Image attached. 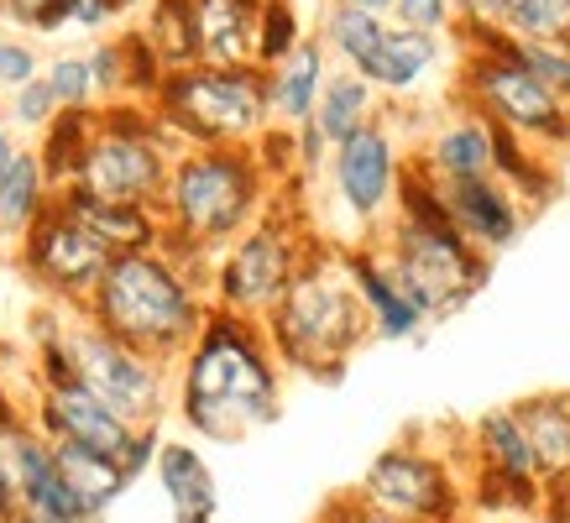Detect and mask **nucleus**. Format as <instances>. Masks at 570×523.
Here are the masks:
<instances>
[{
	"label": "nucleus",
	"instance_id": "nucleus-1",
	"mask_svg": "<svg viewBox=\"0 0 570 523\" xmlns=\"http://www.w3.org/2000/svg\"><path fill=\"white\" fill-rule=\"evenodd\" d=\"M174 414L194 440L242 445L283 414V366L262 325L209 309L174 366Z\"/></svg>",
	"mask_w": 570,
	"mask_h": 523
},
{
	"label": "nucleus",
	"instance_id": "nucleus-2",
	"mask_svg": "<svg viewBox=\"0 0 570 523\" xmlns=\"http://www.w3.org/2000/svg\"><path fill=\"white\" fill-rule=\"evenodd\" d=\"M377 251L387 262V273L397 278V288L409 294V304L424 314V325L455 319L492 278V257L471 251L450 230L434 178L419 174L414 162L397 178V205L393 220L377 230Z\"/></svg>",
	"mask_w": 570,
	"mask_h": 523
},
{
	"label": "nucleus",
	"instance_id": "nucleus-3",
	"mask_svg": "<svg viewBox=\"0 0 570 523\" xmlns=\"http://www.w3.org/2000/svg\"><path fill=\"white\" fill-rule=\"evenodd\" d=\"M262 335H267L283 377H314V383L346 377L351 356L372 341V330H366V314L351 294L341 246L314 236L294 283L277 298V309L262 319Z\"/></svg>",
	"mask_w": 570,
	"mask_h": 523
},
{
	"label": "nucleus",
	"instance_id": "nucleus-4",
	"mask_svg": "<svg viewBox=\"0 0 570 523\" xmlns=\"http://www.w3.org/2000/svg\"><path fill=\"white\" fill-rule=\"evenodd\" d=\"M209 314L205 283L184 273L163 246L153 251H121L110 257L105 278L85 298V319L116 335L121 346L141 351L163 366H178Z\"/></svg>",
	"mask_w": 570,
	"mask_h": 523
},
{
	"label": "nucleus",
	"instance_id": "nucleus-5",
	"mask_svg": "<svg viewBox=\"0 0 570 523\" xmlns=\"http://www.w3.org/2000/svg\"><path fill=\"white\" fill-rule=\"evenodd\" d=\"M277 189L257 168L252 147H189L174 157L163 199H157V220L163 236L220 257L242 230H252L273 209Z\"/></svg>",
	"mask_w": 570,
	"mask_h": 523
},
{
	"label": "nucleus",
	"instance_id": "nucleus-6",
	"mask_svg": "<svg viewBox=\"0 0 570 523\" xmlns=\"http://www.w3.org/2000/svg\"><path fill=\"white\" fill-rule=\"evenodd\" d=\"M37 335H48L52 346L63 351V366H69L73 383L85 393H95L131 430H153V424H163L174 414V366L121 346L116 335L89 325L85 309H58L52 304L42 314V330Z\"/></svg>",
	"mask_w": 570,
	"mask_h": 523
},
{
	"label": "nucleus",
	"instance_id": "nucleus-7",
	"mask_svg": "<svg viewBox=\"0 0 570 523\" xmlns=\"http://www.w3.org/2000/svg\"><path fill=\"white\" fill-rule=\"evenodd\" d=\"M455 105L476 110L487 126H498L539 157H570V105H560L529 69H519L502 52L498 32L461 37V63H455Z\"/></svg>",
	"mask_w": 570,
	"mask_h": 523
},
{
	"label": "nucleus",
	"instance_id": "nucleus-8",
	"mask_svg": "<svg viewBox=\"0 0 570 523\" xmlns=\"http://www.w3.org/2000/svg\"><path fill=\"white\" fill-rule=\"evenodd\" d=\"M163 131L189 147H252L273 126L267 110V69H174L153 95Z\"/></svg>",
	"mask_w": 570,
	"mask_h": 523
},
{
	"label": "nucleus",
	"instance_id": "nucleus-9",
	"mask_svg": "<svg viewBox=\"0 0 570 523\" xmlns=\"http://www.w3.org/2000/svg\"><path fill=\"white\" fill-rule=\"evenodd\" d=\"M314 246V230L304 226V215L294 205H283V194L273 199V209L262 215L252 230H242L236 241L225 246L220 257L209 262V309L236 314L262 325L277 309L283 288L294 283L298 262Z\"/></svg>",
	"mask_w": 570,
	"mask_h": 523
},
{
	"label": "nucleus",
	"instance_id": "nucleus-10",
	"mask_svg": "<svg viewBox=\"0 0 570 523\" xmlns=\"http://www.w3.org/2000/svg\"><path fill=\"white\" fill-rule=\"evenodd\" d=\"M174 157H178V141L163 131L153 105H137V100L100 105L95 141H89V152L69 189H85L95 199H110V205L157 209Z\"/></svg>",
	"mask_w": 570,
	"mask_h": 523
},
{
	"label": "nucleus",
	"instance_id": "nucleus-11",
	"mask_svg": "<svg viewBox=\"0 0 570 523\" xmlns=\"http://www.w3.org/2000/svg\"><path fill=\"white\" fill-rule=\"evenodd\" d=\"M351 497L393 523H471L466 471L455 455L424 451L414 440H393L372 455Z\"/></svg>",
	"mask_w": 570,
	"mask_h": 523
},
{
	"label": "nucleus",
	"instance_id": "nucleus-12",
	"mask_svg": "<svg viewBox=\"0 0 570 523\" xmlns=\"http://www.w3.org/2000/svg\"><path fill=\"white\" fill-rule=\"evenodd\" d=\"M403 168H409V152H403V141H397L387 116L362 126V131L346 137L341 147H330V162H325L330 199L346 215V230H341L335 246L377 241V230L393 220Z\"/></svg>",
	"mask_w": 570,
	"mask_h": 523
},
{
	"label": "nucleus",
	"instance_id": "nucleus-13",
	"mask_svg": "<svg viewBox=\"0 0 570 523\" xmlns=\"http://www.w3.org/2000/svg\"><path fill=\"white\" fill-rule=\"evenodd\" d=\"M17 267L27 273V283H32L48 304H58V309H85V298L95 294V283H100L105 267H110V251H105L73 215H63L58 199H52L32 220V230L17 241Z\"/></svg>",
	"mask_w": 570,
	"mask_h": 523
},
{
	"label": "nucleus",
	"instance_id": "nucleus-14",
	"mask_svg": "<svg viewBox=\"0 0 570 523\" xmlns=\"http://www.w3.org/2000/svg\"><path fill=\"white\" fill-rule=\"evenodd\" d=\"M440 189V209H445L450 230L482 251V257H498L523 236L529 215L513 194L502 189L498 178H466V184H434Z\"/></svg>",
	"mask_w": 570,
	"mask_h": 523
},
{
	"label": "nucleus",
	"instance_id": "nucleus-15",
	"mask_svg": "<svg viewBox=\"0 0 570 523\" xmlns=\"http://www.w3.org/2000/svg\"><path fill=\"white\" fill-rule=\"evenodd\" d=\"M341 262H346V278H351V294L362 304L366 314V330L372 341H419V335L430 330L424 325V314L409 304V294L397 288V278L387 273V262H382L377 241H362V246H341Z\"/></svg>",
	"mask_w": 570,
	"mask_h": 523
},
{
	"label": "nucleus",
	"instance_id": "nucleus-16",
	"mask_svg": "<svg viewBox=\"0 0 570 523\" xmlns=\"http://www.w3.org/2000/svg\"><path fill=\"white\" fill-rule=\"evenodd\" d=\"M508 408H513L523 440L534 451L539 482H544V507L560 503V497L570 503V393H529V398L508 403Z\"/></svg>",
	"mask_w": 570,
	"mask_h": 523
},
{
	"label": "nucleus",
	"instance_id": "nucleus-17",
	"mask_svg": "<svg viewBox=\"0 0 570 523\" xmlns=\"http://www.w3.org/2000/svg\"><path fill=\"white\" fill-rule=\"evenodd\" d=\"M419 174H430L434 184H466V178H492V126L466 110V105H455V116L440 121L424 137L414 157Z\"/></svg>",
	"mask_w": 570,
	"mask_h": 523
},
{
	"label": "nucleus",
	"instance_id": "nucleus-18",
	"mask_svg": "<svg viewBox=\"0 0 570 523\" xmlns=\"http://www.w3.org/2000/svg\"><path fill=\"white\" fill-rule=\"evenodd\" d=\"M157 487L174 507V523H215L220 519V482L209 471L205 451L194 440H163L157 445Z\"/></svg>",
	"mask_w": 570,
	"mask_h": 523
},
{
	"label": "nucleus",
	"instance_id": "nucleus-19",
	"mask_svg": "<svg viewBox=\"0 0 570 523\" xmlns=\"http://www.w3.org/2000/svg\"><path fill=\"white\" fill-rule=\"evenodd\" d=\"M262 0H194V42L205 69H257Z\"/></svg>",
	"mask_w": 570,
	"mask_h": 523
},
{
	"label": "nucleus",
	"instance_id": "nucleus-20",
	"mask_svg": "<svg viewBox=\"0 0 570 523\" xmlns=\"http://www.w3.org/2000/svg\"><path fill=\"white\" fill-rule=\"evenodd\" d=\"M52 199H58V209L73 215L110 257H121V251H153V246L163 241V220H157V209H147V205H110V199H95V194H85V189H58Z\"/></svg>",
	"mask_w": 570,
	"mask_h": 523
},
{
	"label": "nucleus",
	"instance_id": "nucleus-21",
	"mask_svg": "<svg viewBox=\"0 0 570 523\" xmlns=\"http://www.w3.org/2000/svg\"><path fill=\"white\" fill-rule=\"evenodd\" d=\"M440 52H445V37H430V32L403 27V21H387L377 52H372V63H366L356 79H366L377 95L403 100V95L424 89V79H430L434 63H440Z\"/></svg>",
	"mask_w": 570,
	"mask_h": 523
},
{
	"label": "nucleus",
	"instance_id": "nucleus-22",
	"mask_svg": "<svg viewBox=\"0 0 570 523\" xmlns=\"http://www.w3.org/2000/svg\"><path fill=\"white\" fill-rule=\"evenodd\" d=\"M325 79H330V52H325V42L309 32L283 63L267 69V110H273V126H288V131L309 126Z\"/></svg>",
	"mask_w": 570,
	"mask_h": 523
},
{
	"label": "nucleus",
	"instance_id": "nucleus-23",
	"mask_svg": "<svg viewBox=\"0 0 570 523\" xmlns=\"http://www.w3.org/2000/svg\"><path fill=\"white\" fill-rule=\"evenodd\" d=\"M492 178H498L502 189L513 194L523 205V215H534V209H550L566 189V174H560V162L550 157H539L534 147H523L519 137H508L492 126Z\"/></svg>",
	"mask_w": 570,
	"mask_h": 523
},
{
	"label": "nucleus",
	"instance_id": "nucleus-24",
	"mask_svg": "<svg viewBox=\"0 0 570 523\" xmlns=\"http://www.w3.org/2000/svg\"><path fill=\"white\" fill-rule=\"evenodd\" d=\"M52 466H58L63 487H69V497L79 503V513H85L89 523H100L105 513L131 492L121 461H110V455H100V451H85V445H52Z\"/></svg>",
	"mask_w": 570,
	"mask_h": 523
},
{
	"label": "nucleus",
	"instance_id": "nucleus-25",
	"mask_svg": "<svg viewBox=\"0 0 570 523\" xmlns=\"http://www.w3.org/2000/svg\"><path fill=\"white\" fill-rule=\"evenodd\" d=\"M377 100H382V95L366 85V79H356L351 69H341V73H330L325 89H320L309 126L325 137V147H341L346 137H356L362 126H372L382 116Z\"/></svg>",
	"mask_w": 570,
	"mask_h": 523
},
{
	"label": "nucleus",
	"instance_id": "nucleus-26",
	"mask_svg": "<svg viewBox=\"0 0 570 523\" xmlns=\"http://www.w3.org/2000/svg\"><path fill=\"white\" fill-rule=\"evenodd\" d=\"M95 126H100V110H58L42 131H37V162H42V178L48 189H69L79 162H85L89 141H95Z\"/></svg>",
	"mask_w": 570,
	"mask_h": 523
},
{
	"label": "nucleus",
	"instance_id": "nucleus-27",
	"mask_svg": "<svg viewBox=\"0 0 570 523\" xmlns=\"http://www.w3.org/2000/svg\"><path fill=\"white\" fill-rule=\"evenodd\" d=\"M48 205H52V189H48V178H42V162H37L32 147H21L11 157V168L0 174V236L17 246Z\"/></svg>",
	"mask_w": 570,
	"mask_h": 523
},
{
	"label": "nucleus",
	"instance_id": "nucleus-28",
	"mask_svg": "<svg viewBox=\"0 0 570 523\" xmlns=\"http://www.w3.org/2000/svg\"><path fill=\"white\" fill-rule=\"evenodd\" d=\"M141 42L157 52V63L174 69H194L199 63V42H194V0H147L141 17Z\"/></svg>",
	"mask_w": 570,
	"mask_h": 523
},
{
	"label": "nucleus",
	"instance_id": "nucleus-29",
	"mask_svg": "<svg viewBox=\"0 0 570 523\" xmlns=\"http://www.w3.org/2000/svg\"><path fill=\"white\" fill-rule=\"evenodd\" d=\"M393 21V17H387ZM382 17H366V11H351V6H341V0H330L325 11V27H320V42H325L330 58H341V69L362 73L366 63H372V52H377L382 42V27H387Z\"/></svg>",
	"mask_w": 570,
	"mask_h": 523
},
{
	"label": "nucleus",
	"instance_id": "nucleus-30",
	"mask_svg": "<svg viewBox=\"0 0 570 523\" xmlns=\"http://www.w3.org/2000/svg\"><path fill=\"white\" fill-rule=\"evenodd\" d=\"M498 37H508V42H570V0H508Z\"/></svg>",
	"mask_w": 570,
	"mask_h": 523
},
{
	"label": "nucleus",
	"instance_id": "nucleus-31",
	"mask_svg": "<svg viewBox=\"0 0 570 523\" xmlns=\"http://www.w3.org/2000/svg\"><path fill=\"white\" fill-rule=\"evenodd\" d=\"M304 37L309 32H304V21H298L294 0H262V11H257V69L283 63Z\"/></svg>",
	"mask_w": 570,
	"mask_h": 523
},
{
	"label": "nucleus",
	"instance_id": "nucleus-32",
	"mask_svg": "<svg viewBox=\"0 0 570 523\" xmlns=\"http://www.w3.org/2000/svg\"><path fill=\"white\" fill-rule=\"evenodd\" d=\"M502 52H508L519 69L534 73L560 105H570V42H508V37H502Z\"/></svg>",
	"mask_w": 570,
	"mask_h": 523
},
{
	"label": "nucleus",
	"instance_id": "nucleus-33",
	"mask_svg": "<svg viewBox=\"0 0 570 523\" xmlns=\"http://www.w3.org/2000/svg\"><path fill=\"white\" fill-rule=\"evenodd\" d=\"M42 85L52 89V105H58V110H100V95H95L85 52H58L48 69H42Z\"/></svg>",
	"mask_w": 570,
	"mask_h": 523
},
{
	"label": "nucleus",
	"instance_id": "nucleus-34",
	"mask_svg": "<svg viewBox=\"0 0 570 523\" xmlns=\"http://www.w3.org/2000/svg\"><path fill=\"white\" fill-rule=\"evenodd\" d=\"M85 63H89V79H95V95H100V105L126 100V48H121V32H116V37H100V42L85 52Z\"/></svg>",
	"mask_w": 570,
	"mask_h": 523
},
{
	"label": "nucleus",
	"instance_id": "nucleus-35",
	"mask_svg": "<svg viewBox=\"0 0 570 523\" xmlns=\"http://www.w3.org/2000/svg\"><path fill=\"white\" fill-rule=\"evenodd\" d=\"M0 17L21 32H63L69 27V0H0Z\"/></svg>",
	"mask_w": 570,
	"mask_h": 523
},
{
	"label": "nucleus",
	"instance_id": "nucleus-36",
	"mask_svg": "<svg viewBox=\"0 0 570 523\" xmlns=\"http://www.w3.org/2000/svg\"><path fill=\"white\" fill-rule=\"evenodd\" d=\"M37 73H42V58H37L32 42H27V37L0 32V89L17 95L21 85H32Z\"/></svg>",
	"mask_w": 570,
	"mask_h": 523
},
{
	"label": "nucleus",
	"instance_id": "nucleus-37",
	"mask_svg": "<svg viewBox=\"0 0 570 523\" xmlns=\"http://www.w3.org/2000/svg\"><path fill=\"white\" fill-rule=\"evenodd\" d=\"M11 131H42V126L58 116V105H52V89L42 85V73H37L32 85H21L17 95H11Z\"/></svg>",
	"mask_w": 570,
	"mask_h": 523
},
{
	"label": "nucleus",
	"instance_id": "nucleus-38",
	"mask_svg": "<svg viewBox=\"0 0 570 523\" xmlns=\"http://www.w3.org/2000/svg\"><path fill=\"white\" fill-rule=\"evenodd\" d=\"M393 21L430 37H450V0H393Z\"/></svg>",
	"mask_w": 570,
	"mask_h": 523
},
{
	"label": "nucleus",
	"instance_id": "nucleus-39",
	"mask_svg": "<svg viewBox=\"0 0 570 523\" xmlns=\"http://www.w3.org/2000/svg\"><path fill=\"white\" fill-rule=\"evenodd\" d=\"M502 6L508 0H450V32H498L502 27Z\"/></svg>",
	"mask_w": 570,
	"mask_h": 523
},
{
	"label": "nucleus",
	"instance_id": "nucleus-40",
	"mask_svg": "<svg viewBox=\"0 0 570 523\" xmlns=\"http://www.w3.org/2000/svg\"><path fill=\"white\" fill-rule=\"evenodd\" d=\"M157 445H163V424H153V430H137V435H131V445H126V455H121L126 482H137V476H147V471H153Z\"/></svg>",
	"mask_w": 570,
	"mask_h": 523
},
{
	"label": "nucleus",
	"instance_id": "nucleus-41",
	"mask_svg": "<svg viewBox=\"0 0 570 523\" xmlns=\"http://www.w3.org/2000/svg\"><path fill=\"white\" fill-rule=\"evenodd\" d=\"M121 11L110 6V0H69V27L73 32H105V27H116Z\"/></svg>",
	"mask_w": 570,
	"mask_h": 523
},
{
	"label": "nucleus",
	"instance_id": "nucleus-42",
	"mask_svg": "<svg viewBox=\"0 0 570 523\" xmlns=\"http://www.w3.org/2000/svg\"><path fill=\"white\" fill-rule=\"evenodd\" d=\"M320 523H393V519H382V513L362 507L356 497H341V503H330V507H325V519H320Z\"/></svg>",
	"mask_w": 570,
	"mask_h": 523
},
{
	"label": "nucleus",
	"instance_id": "nucleus-43",
	"mask_svg": "<svg viewBox=\"0 0 570 523\" xmlns=\"http://www.w3.org/2000/svg\"><path fill=\"white\" fill-rule=\"evenodd\" d=\"M21 152V141H17V131H11V126L0 121V174H6V168H11V157Z\"/></svg>",
	"mask_w": 570,
	"mask_h": 523
},
{
	"label": "nucleus",
	"instance_id": "nucleus-44",
	"mask_svg": "<svg viewBox=\"0 0 570 523\" xmlns=\"http://www.w3.org/2000/svg\"><path fill=\"white\" fill-rule=\"evenodd\" d=\"M341 6H351V11H366V17H393V0H341Z\"/></svg>",
	"mask_w": 570,
	"mask_h": 523
},
{
	"label": "nucleus",
	"instance_id": "nucleus-45",
	"mask_svg": "<svg viewBox=\"0 0 570 523\" xmlns=\"http://www.w3.org/2000/svg\"><path fill=\"white\" fill-rule=\"evenodd\" d=\"M11 519V492H6V476H0V523Z\"/></svg>",
	"mask_w": 570,
	"mask_h": 523
},
{
	"label": "nucleus",
	"instance_id": "nucleus-46",
	"mask_svg": "<svg viewBox=\"0 0 570 523\" xmlns=\"http://www.w3.org/2000/svg\"><path fill=\"white\" fill-rule=\"evenodd\" d=\"M110 6H116V11H121V17H131V11H141V6H147V0H110Z\"/></svg>",
	"mask_w": 570,
	"mask_h": 523
},
{
	"label": "nucleus",
	"instance_id": "nucleus-47",
	"mask_svg": "<svg viewBox=\"0 0 570 523\" xmlns=\"http://www.w3.org/2000/svg\"><path fill=\"white\" fill-rule=\"evenodd\" d=\"M482 523H508V519H482Z\"/></svg>",
	"mask_w": 570,
	"mask_h": 523
}]
</instances>
